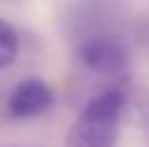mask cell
I'll list each match as a JSON object with an SVG mask.
<instances>
[{"mask_svg": "<svg viewBox=\"0 0 149 147\" xmlns=\"http://www.w3.org/2000/svg\"><path fill=\"white\" fill-rule=\"evenodd\" d=\"M123 91L108 89L84 100L65 139V147H117L123 113Z\"/></svg>", "mask_w": 149, "mask_h": 147, "instance_id": "cell-1", "label": "cell"}, {"mask_svg": "<svg viewBox=\"0 0 149 147\" xmlns=\"http://www.w3.org/2000/svg\"><path fill=\"white\" fill-rule=\"evenodd\" d=\"M76 63L78 69L84 72L89 78L102 80V87L108 91L119 89L121 76L130 67V54L117 37L95 33L82 37V41L76 48Z\"/></svg>", "mask_w": 149, "mask_h": 147, "instance_id": "cell-2", "label": "cell"}, {"mask_svg": "<svg viewBox=\"0 0 149 147\" xmlns=\"http://www.w3.org/2000/svg\"><path fill=\"white\" fill-rule=\"evenodd\" d=\"M54 104V91L48 82L39 78H26L17 82L9 93L7 110L13 119H30L39 117Z\"/></svg>", "mask_w": 149, "mask_h": 147, "instance_id": "cell-3", "label": "cell"}, {"mask_svg": "<svg viewBox=\"0 0 149 147\" xmlns=\"http://www.w3.org/2000/svg\"><path fill=\"white\" fill-rule=\"evenodd\" d=\"M19 52V37L9 22L0 17V69L9 67Z\"/></svg>", "mask_w": 149, "mask_h": 147, "instance_id": "cell-4", "label": "cell"}]
</instances>
